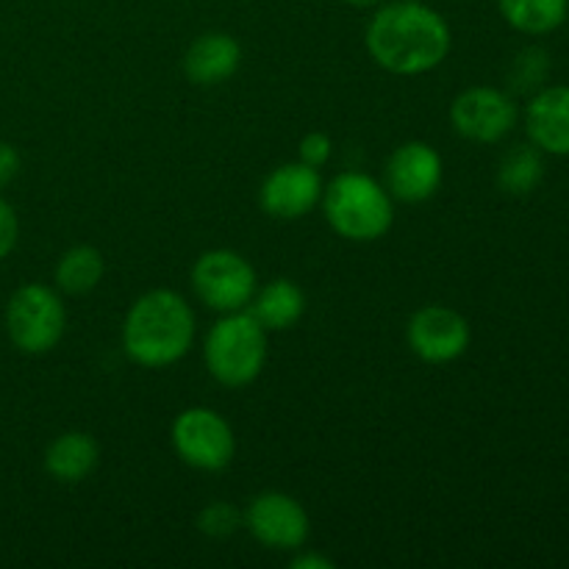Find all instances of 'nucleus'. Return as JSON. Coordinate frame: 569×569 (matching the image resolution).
Instances as JSON below:
<instances>
[{
  "instance_id": "obj_4",
  "label": "nucleus",
  "mask_w": 569,
  "mask_h": 569,
  "mask_svg": "<svg viewBox=\"0 0 569 569\" xmlns=\"http://www.w3.org/2000/svg\"><path fill=\"white\" fill-rule=\"evenodd\" d=\"M203 359L217 383L228 389L248 387L267 365V331L248 309L222 315L206 333Z\"/></svg>"
},
{
  "instance_id": "obj_26",
  "label": "nucleus",
  "mask_w": 569,
  "mask_h": 569,
  "mask_svg": "<svg viewBox=\"0 0 569 569\" xmlns=\"http://www.w3.org/2000/svg\"><path fill=\"white\" fill-rule=\"evenodd\" d=\"M342 3L353 6V9H378V6L387 3V0H342Z\"/></svg>"
},
{
  "instance_id": "obj_9",
  "label": "nucleus",
  "mask_w": 569,
  "mask_h": 569,
  "mask_svg": "<svg viewBox=\"0 0 569 569\" xmlns=\"http://www.w3.org/2000/svg\"><path fill=\"white\" fill-rule=\"evenodd\" d=\"M406 342L428 365H450L470 348V322L450 306H422L406 326Z\"/></svg>"
},
{
  "instance_id": "obj_12",
  "label": "nucleus",
  "mask_w": 569,
  "mask_h": 569,
  "mask_svg": "<svg viewBox=\"0 0 569 569\" xmlns=\"http://www.w3.org/2000/svg\"><path fill=\"white\" fill-rule=\"evenodd\" d=\"M322 189H326V183H322L320 170L298 159L292 164L276 167L264 178L259 203L276 220H300L320 203Z\"/></svg>"
},
{
  "instance_id": "obj_1",
  "label": "nucleus",
  "mask_w": 569,
  "mask_h": 569,
  "mask_svg": "<svg viewBox=\"0 0 569 569\" xmlns=\"http://www.w3.org/2000/svg\"><path fill=\"white\" fill-rule=\"evenodd\" d=\"M370 59L392 76H426L450 53V26L422 0L381 3L365 31Z\"/></svg>"
},
{
  "instance_id": "obj_8",
  "label": "nucleus",
  "mask_w": 569,
  "mask_h": 569,
  "mask_svg": "<svg viewBox=\"0 0 569 569\" xmlns=\"http://www.w3.org/2000/svg\"><path fill=\"white\" fill-rule=\"evenodd\" d=\"M450 126L467 142L495 144L517 126V103L495 87H470L450 106Z\"/></svg>"
},
{
  "instance_id": "obj_6",
  "label": "nucleus",
  "mask_w": 569,
  "mask_h": 569,
  "mask_svg": "<svg viewBox=\"0 0 569 569\" xmlns=\"http://www.w3.org/2000/svg\"><path fill=\"white\" fill-rule=\"evenodd\" d=\"M192 289L200 303L217 315L244 311L259 289L253 264L242 253L228 248L206 250L192 267Z\"/></svg>"
},
{
  "instance_id": "obj_21",
  "label": "nucleus",
  "mask_w": 569,
  "mask_h": 569,
  "mask_svg": "<svg viewBox=\"0 0 569 569\" xmlns=\"http://www.w3.org/2000/svg\"><path fill=\"white\" fill-rule=\"evenodd\" d=\"M550 59L542 48H528L517 56L515 61V87L520 89H533L542 87L545 78H548Z\"/></svg>"
},
{
  "instance_id": "obj_11",
  "label": "nucleus",
  "mask_w": 569,
  "mask_h": 569,
  "mask_svg": "<svg viewBox=\"0 0 569 569\" xmlns=\"http://www.w3.org/2000/svg\"><path fill=\"white\" fill-rule=\"evenodd\" d=\"M442 176L445 164L437 148L428 142H406L389 156L383 187L400 203H422L439 192Z\"/></svg>"
},
{
  "instance_id": "obj_18",
  "label": "nucleus",
  "mask_w": 569,
  "mask_h": 569,
  "mask_svg": "<svg viewBox=\"0 0 569 569\" xmlns=\"http://www.w3.org/2000/svg\"><path fill=\"white\" fill-rule=\"evenodd\" d=\"M106 276V261L103 253L98 248H89V244H76V248L67 250L64 256L56 264V287L64 295H87L103 281Z\"/></svg>"
},
{
  "instance_id": "obj_22",
  "label": "nucleus",
  "mask_w": 569,
  "mask_h": 569,
  "mask_svg": "<svg viewBox=\"0 0 569 569\" xmlns=\"http://www.w3.org/2000/svg\"><path fill=\"white\" fill-rule=\"evenodd\" d=\"M331 153H333V142H331V137H328V133L315 131V133H306V137L300 139L298 156H300V161H303V164L317 167V170H320V167L328 164Z\"/></svg>"
},
{
  "instance_id": "obj_15",
  "label": "nucleus",
  "mask_w": 569,
  "mask_h": 569,
  "mask_svg": "<svg viewBox=\"0 0 569 569\" xmlns=\"http://www.w3.org/2000/svg\"><path fill=\"white\" fill-rule=\"evenodd\" d=\"M248 311L259 320V326L267 333L287 331V328L298 326L300 317L306 315V295L289 278H276L267 287L256 289Z\"/></svg>"
},
{
  "instance_id": "obj_24",
  "label": "nucleus",
  "mask_w": 569,
  "mask_h": 569,
  "mask_svg": "<svg viewBox=\"0 0 569 569\" xmlns=\"http://www.w3.org/2000/svg\"><path fill=\"white\" fill-rule=\"evenodd\" d=\"M17 172H20V153L9 142H0V187L14 181Z\"/></svg>"
},
{
  "instance_id": "obj_17",
  "label": "nucleus",
  "mask_w": 569,
  "mask_h": 569,
  "mask_svg": "<svg viewBox=\"0 0 569 569\" xmlns=\"http://www.w3.org/2000/svg\"><path fill=\"white\" fill-rule=\"evenodd\" d=\"M503 20L528 37H545L567 22L569 0H498Z\"/></svg>"
},
{
  "instance_id": "obj_16",
  "label": "nucleus",
  "mask_w": 569,
  "mask_h": 569,
  "mask_svg": "<svg viewBox=\"0 0 569 569\" xmlns=\"http://www.w3.org/2000/svg\"><path fill=\"white\" fill-rule=\"evenodd\" d=\"M100 448L89 433L70 431L50 442L44 453V470L61 483H78L98 467Z\"/></svg>"
},
{
  "instance_id": "obj_5",
  "label": "nucleus",
  "mask_w": 569,
  "mask_h": 569,
  "mask_svg": "<svg viewBox=\"0 0 569 569\" xmlns=\"http://www.w3.org/2000/svg\"><path fill=\"white\" fill-rule=\"evenodd\" d=\"M67 328V309L59 292L44 283H26L6 306V331L11 345L28 356L50 353Z\"/></svg>"
},
{
  "instance_id": "obj_20",
  "label": "nucleus",
  "mask_w": 569,
  "mask_h": 569,
  "mask_svg": "<svg viewBox=\"0 0 569 569\" xmlns=\"http://www.w3.org/2000/svg\"><path fill=\"white\" fill-rule=\"evenodd\" d=\"M239 526H244V515L233 503H226V500L209 503L198 517L200 533L211 539L231 537V533L239 531Z\"/></svg>"
},
{
  "instance_id": "obj_14",
  "label": "nucleus",
  "mask_w": 569,
  "mask_h": 569,
  "mask_svg": "<svg viewBox=\"0 0 569 569\" xmlns=\"http://www.w3.org/2000/svg\"><path fill=\"white\" fill-rule=\"evenodd\" d=\"M242 64V48L231 33L211 31L194 39L183 56V72L198 87L226 83Z\"/></svg>"
},
{
  "instance_id": "obj_10",
  "label": "nucleus",
  "mask_w": 569,
  "mask_h": 569,
  "mask_svg": "<svg viewBox=\"0 0 569 569\" xmlns=\"http://www.w3.org/2000/svg\"><path fill=\"white\" fill-rule=\"evenodd\" d=\"M244 528L256 542L270 550H300L311 531L303 506L283 492H264L250 500Z\"/></svg>"
},
{
  "instance_id": "obj_3",
  "label": "nucleus",
  "mask_w": 569,
  "mask_h": 569,
  "mask_svg": "<svg viewBox=\"0 0 569 569\" xmlns=\"http://www.w3.org/2000/svg\"><path fill=\"white\" fill-rule=\"evenodd\" d=\"M320 203L328 226L350 242H376L395 226V198L367 172H339Z\"/></svg>"
},
{
  "instance_id": "obj_13",
  "label": "nucleus",
  "mask_w": 569,
  "mask_h": 569,
  "mask_svg": "<svg viewBox=\"0 0 569 569\" xmlns=\"http://www.w3.org/2000/svg\"><path fill=\"white\" fill-rule=\"evenodd\" d=\"M526 131L548 156H569V83L545 87L528 100Z\"/></svg>"
},
{
  "instance_id": "obj_7",
  "label": "nucleus",
  "mask_w": 569,
  "mask_h": 569,
  "mask_svg": "<svg viewBox=\"0 0 569 569\" xmlns=\"http://www.w3.org/2000/svg\"><path fill=\"white\" fill-rule=\"evenodd\" d=\"M172 448L178 459L200 472H220L237 456V437L222 415L206 406L183 409L172 422Z\"/></svg>"
},
{
  "instance_id": "obj_25",
  "label": "nucleus",
  "mask_w": 569,
  "mask_h": 569,
  "mask_svg": "<svg viewBox=\"0 0 569 569\" xmlns=\"http://www.w3.org/2000/svg\"><path fill=\"white\" fill-rule=\"evenodd\" d=\"M292 569H333V561L320 553H300L292 561Z\"/></svg>"
},
{
  "instance_id": "obj_23",
  "label": "nucleus",
  "mask_w": 569,
  "mask_h": 569,
  "mask_svg": "<svg viewBox=\"0 0 569 569\" xmlns=\"http://www.w3.org/2000/svg\"><path fill=\"white\" fill-rule=\"evenodd\" d=\"M17 237H20V222L14 209L0 198V261L9 259L11 250L17 248Z\"/></svg>"
},
{
  "instance_id": "obj_2",
  "label": "nucleus",
  "mask_w": 569,
  "mask_h": 569,
  "mask_svg": "<svg viewBox=\"0 0 569 569\" xmlns=\"http://www.w3.org/2000/svg\"><path fill=\"white\" fill-rule=\"evenodd\" d=\"M198 320L183 295L153 289L137 298L122 322V350L144 370L178 365L192 350Z\"/></svg>"
},
{
  "instance_id": "obj_19",
  "label": "nucleus",
  "mask_w": 569,
  "mask_h": 569,
  "mask_svg": "<svg viewBox=\"0 0 569 569\" xmlns=\"http://www.w3.org/2000/svg\"><path fill=\"white\" fill-rule=\"evenodd\" d=\"M545 178V153L537 144H517L503 156L498 167V187L503 192L522 198L531 194Z\"/></svg>"
}]
</instances>
